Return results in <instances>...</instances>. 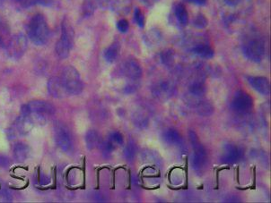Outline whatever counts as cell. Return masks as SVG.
<instances>
[{"label": "cell", "mask_w": 271, "mask_h": 203, "mask_svg": "<svg viewBox=\"0 0 271 203\" xmlns=\"http://www.w3.org/2000/svg\"><path fill=\"white\" fill-rule=\"evenodd\" d=\"M243 52L250 61L261 62L266 53L265 43L260 37H250L243 44Z\"/></svg>", "instance_id": "cell-5"}, {"label": "cell", "mask_w": 271, "mask_h": 203, "mask_svg": "<svg viewBox=\"0 0 271 203\" xmlns=\"http://www.w3.org/2000/svg\"><path fill=\"white\" fill-rule=\"evenodd\" d=\"M206 85L201 81H194L190 86V92L194 96H203L204 94L206 93Z\"/></svg>", "instance_id": "cell-24"}, {"label": "cell", "mask_w": 271, "mask_h": 203, "mask_svg": "<svg viewBox=\"0 0 271 203\" xmlns=\"http://www.w3.org/2000/svg\"><path fill=\"white\" fill-rule=\"evenodd\" d=\"M174 86L169 82H161L157 84L155 88L153 89V93L157 97V99H167L170 98L173 93Z\"/></svg>", "instance_id": "cell-16"}, {"label": "cell", "mask_w": 271, "mask_h": 203, "mask_svg": "<svg viewBox=\"0 0 271 203\" xmlns=\"http://www.w3.org/2000/svg\"><path fill=\"white\" fill-rule=\"evenodd\" d=\"M231 109L238 114H247L253 109V99L244 90H238L231 102Z\"/></svg>", "instance_id": "cell-8"}, {"label": "cell", "mask_w": 271, "mask_h": 203, "mask_svg": "<svg viewBox=\"0 0 271 203\" xmlns=\"http://www.w3.org/2000/svg\"><path fill=\"white\" fill-rule=\"evenodd\" d=\"M86 158H83V168H82V170H83V185H82V189H85V183H86V180H85V167H86V160H85Z\"/></svg>", "instance_id": "cell-36"}, {"label": "cell", "mask_w": 271, "mask_h": 203, "mask_svg": "<svg viewBox=\"0 0 271 203\" xmlns=\"http://www.w3.org/2000/svg\"><path fill=\"white\" fill-rule=\"evenodd\" d=\"M189 3H191V4H195V5H204L207 4V1L208 0H185Z\"/></svg>", "instance_id": "cell-37"}, {"label": "cell", "mask_w": 271, "mask_h": 203, "mask_svg": "<svg viewBox=\"0 0 271 203\" xmlns=\"http://www.w3.org/2000/svg\"><path fill=\"white\" fill-rule=\"evenodd\" d=\"M101 137L95 130H89L85 135V143L89 151H93L101 144Z\"/></svg>", "instance_id": "cell-22"}, {"label": "cell", "mask_w": 271, "mask_h": 203, "mask_svg": "<svg viewBox=\"0 0 271 203\" xmlns=\"http://www.w3.org/2000/svg\"><path fill=\"white\" fill-rule=\"evenodd\" d=\"M55 113V107L45 100H32L21 107L22 115H29L34 125H43L47 121L48 115Z\"/></svg>", "instance_id": "cell-1"}, {"label": "cell", "mask_w": 271, "mask_h": 203, "mask_svg": "<svg viewBox=\"0 0 271 203\" xmlns=\"http://www.w3.org/2000/svg\"><path fill=\"white\" fill-rule=\"evenodd\" d=\"M60 78L68 95H79L83 91V84L80 73L72 66L63 69Z\"/></svg>", "instance_id": "cell-4"}, {"label": "cell", "mask_w": 271, "mask_h": 203, "mask_svg": "<svg viewBox=\"0 0 271 203\" xmlns=\"http://www.w3.org/2000/svg\"><path fill=\"white\" fill-rule=\"evenodd\" d=\"M136 154V147L135 143L132 141H129V143L124 149V156L128 160H133Z\"/></svg>", "instance_id": "cell-27"}, {"label": "cell", "mask_w": 271, "mask_h": 203, "mask_svg": "<svg viewBox=\"0 0 271 203\" xmlns=\"http://www.w3.org/2000/svg\"><path fill=\"white\" fill-rule=\"evenodd\" d=\"M134 21L140 28L145 27V16L139 7H136L134 11Z\"/></svg>", "instance_id": "cell-31"}, {"label": "cell", "mask_w": 271, "mask_h": 203, "mask_svg": "<svg viewBox=\"0 0 271 203\" xmlns=\"http://www.w3.org/2000/svg\"><path fill=\"white\" fill-rule=\"evenodd\" d=\"M244 157V151L239 146L227 144L224 146L221 160L223 163H235L240 161Z\"/></svg>", "instance_id": "cell-12"}, {"label": "cell", "mask_w": 271, "mask_h": 203, "mask_svg": "<svg viewBox=\"0 0 271 203\" xmlns=\"http://www.w3.org/2000/svg\"><path fill=\"white\" fill-rule=\"evenodd\" d=\"M117 29L119 30L121 33H126L130 29V23L126 19H120L117 23Z\"/></svg>", "instance_id": "cell-32"}, {"label": "cell", "mask_w": 271, "mask_h": 203, "mask_svg": "<svg viewBox=\"0 0 271 203\" xmlns=\"http://www.w3.org/2000/svg\"><path fill=\"white\" fill-rule=\"evenodd\" d=\"M223 3L230 7H235L237 5H240L243 2V0H222Z\"/></svg>", "instance_id": "cell-33"}, {"label": "cell", "mask_w": 271, "mask_h": 203, "mask_svg": "<svg viewBox=\"0 0 271 203\" xmlns=\"http://www.w3.org/2000/svg\"><path fill=\"white\" fill-rule=\"evenodd\" d=\"M163 140L168 145L180 146L183 143V138L181 134L175 129H167L163 134Z\"/></svg>", "instance_id": "cell-18"}, {"label": "cell", "mask_w": 271, "mask_h": 203, "mask_svg": "<svg viewBox=\"0 0 271 203\" xmlns=\"http://www.w3.org/2000/svg\"><path fill=\"white\" fill-rule=\"evenodd\" d=\"M189 135H190V142L193 146V150H194L193 168H195V170L197 172H200V171L202 172L204 167L206 166L207 160H208L207 151L205 150L203 145L200 143L195 132L190 131Z\"/></svg>", "instance_id": "cell-6"}, {"label": "cell", "mask_w": 271, "mask_h": 203, "mask_svg": "<svg viewBox=\"0 0 271 203\" xmlns=\"http://www.w3.org/2000/svg\"><path fill=\"white\" fill-rule=\"evenodd\" d=\"M173 13L179 23L183 26H186L189 23L188 11L183 3H176L173 5Z\"/></svg>", "instance_id": "cell-17"}, {"label": "cell", "mask_w": 271, "mask_h": 203, "mask_svg": "<svg viewBox=\"0 0 271 203\" xmlns=\"http://www.w3.org/2000/svg\"><path fill=\"white\" fill-rule=\"evenodd\" d=\"M34 123L29 115H22L16 119L15 123L16 130L21 135H27L34 127Z\"/></svg>", "instance_id": "cell-15"}, {"label": "cell", "mask_w": 271, "mask_h": 203, "mask_svg": "<svg viewBox=\"0 0 271 203\" xmlns=\"http://www.w3.org/2000/svg\"><path fill=\"white\" fill-rule=\"evenodd\" d=\"M160 57H161V60L162 63L167 67V68H170L173 65L174 62V52L172 49H166V50H163L161 54H160Z\"/></svg>", "instance_id": "cell-26"}, {"label": "cell", "mask_w": 271, "mask_h": 203, "mask_svg": "<svg viewBox=\"0 0 271 203\" xmlns=\"http://www.w3.org/2000/svg\"><path fill=\"white\" fill-rule=\"evenodd\" d=\"M198 114L202 115H209L213 113V107L209 102H199L197 106Z\"/></svg>", "instance_id": "cell-28"}, {"label": "cell", "mask_w": 271, "mask_h": 203, "mask_svg": "<svg viewBox=\"0 0 271 203\" xmlns=\"http://www.w3.org/2000/svg\"><path fill=\"white\" fill-rule=\"evenodd\" d=\"M192 52L199 58L211 59L214 58L215 51L212 47L207 44H198L192 48Z\"/></svg>", "instance_id": "cell-20"}, {"label": "cell", "mask_w": 271, "mask_h": 203, "mask_svg": "<svg viewBox=\"0 0 271 203\" xmlns=\"http://www.w3.org/2000/svg\"><path fill=\"white\" fill-rule=\"evenodd\" d=\"M120 45L118 42H113L110 46L105 49L104 57L105 60L109 64H112L116 61L120 54Z\"/></svg>", "instance_id": "cell-21"}, {"label": "cell", "mask_w": 271, "mask_h": 203, "mask_svg": "<svg viewBox=\"0 0 271 203\" xmlns=\"http://www.w3.org/2000/svg\"><path fill=\"white\" fill-rule=\"evenodd\" d=\"M229 167H219V168H217V171H216V175H217V178H216V181H217V185H216V189H218L219 186V173L223 170H225V169H229Z\"/></svg>", "instance_id": "cell-34"}, {"label": "cell", "mask_w": 271, "mask_h": 203, "mask_svg": "<svg viewBox=\"0 0 271 203\" xmlns=\"http://www.w3.org/2000/svg\"><path fill=\"white\" fill-rule=\"evenodd\" d=\"M99 8L98 0H83L82 5V15L83 17L93 16L94 12Z\"/></svg>", "instance_id": "cell-23"}, {"label": "cell", "mask_w": 271, "mask_h": 203, "mask_svg": "<svg viewBox=\"0 0 271 203\" xmlns=\"http://www.w3.org/2000/svg\"><path fill=\"white\" fill-rule=\"evenodd\" d=\"M11 177H13V178H15V179H18V180L24 181V178H23V177H16V176H14V175H11Z\"/></svg>", "instance_id": "cell-39"}, {"label": "cell", "mask_w": 271, "mask_h": 203, "mask_svg": "<svg viewBox=\"0 0 271 203\" xmlns=\"http://www.w3.org/2000/svg\"><path fill=\"white\" fill-rule=\"evenodd\" d=\"M5 47L7 56L13 60H18L27 51L28 47L27 38L22 33L16 34L8 41Z\"/></svg>", "instance_id": "cell-7"}, {"label": "cell", "mask_w": 271, "mask_h": 203, "mask_svg": "<svg viewBox=\"0 0 271 203\" xmlns=\"http://www.w3.org/2000/svg\"><path fill=\"white\" fill-rule=\"evenodd\" d=\"M31 150L26 143L18 142L14 147V156L17 161L25 162L30 156Z\"/></svg>", "instance_id": "cell-19"}, {"label": "cell", "mask_w": 271, "mask_h": 203, "mask_svg": "<svg viewBox=\"0 0 271 203\" xmlns=\"http://www.w3.org/2000/svg\"><path fill=\"white\" fill-rule=\"evenodd\" d=\"M47 88L50 95L57 99L64 98L68 95L60 76L50 79L48 82Z\"/></svg>", "instance_id": "cell-13"}, {"label": "cell", "mask_w": 271, "mask_h": 203, "mask_svg": "<svg viewBox=\"0 0 271 203\" xmlns=\"http://www.w3.org/2000/svg\"><path fill=\"white\" fill-rule=\"evenodd\" d=\"M99 8L114 11L120 15H126L131 11L130 0H98Z\"/></svg>", "instance_id": "cell-11"}, {"label": "cell", "mask_w": 271, "mask_h": 203, "mask_svg": "<svg viewBox=\"0 0 271 203\" xmlns=\"http://www.w3.org/2000/svg\"><path fill=\"white\" fill-rule=\"evenodd\" d=\"M52 0H16V3L22 8H29L36 5H49Z\"/></svg>", "instance_id": "cell-25"}, {"label": "cell", "mask_w": 271, "mask_h": 203, "mask_svg": "<svg viewBox=\"0 0 271 203\" xmlns=\"http://www.w3.org/2000/svg\"><path fill=\"white\" fill-rule=\"evenodd\" d=\"M54 135L57 145L65 152H68L73 149L72 135L66 125L61 123H56L54 125Z\"/></svg>", "instance_id": "cell-9"}, {"label": "cell", "mask_w": 271, "mask_h": 203, "mask_svg": "<svg viewBox=\"0 0 271 203\" xmlns=\"http://www.w3.org/2000/svg\"><path fill=\"white\" fill-rule=\"evenodd\" d=\"M75 41L74 28L68 18L63 19L61 23V35L56 43L55 50L57 57L61 59H66L69 56V53L73 48Z\"/></svg>", "instance_id": "cell-3"}, {"label": "cell", "mask_w": 271, "mask_h": 203, "mask_svg": "<svg viewBox=\"0 0 271 203\" xmlns=\"http://www.w3.org/2000/svg\"><path fill=\"white\" fill-rule=\"evenodd\" d=\"M27 35L37 46L45 45L50 38V28L45 17L38 14L31 18L27 26Z\"/></svg>", "instance_id": "cell-2"}, {"label": "cell", "mask_w": 271, "mask_h": 203, "mask_svg": "<svg viewBox=\"0 0 271 203\" xmlns=\"http://www.w3.org/2000/svg\"><path fill=\"white\" fill-rule=\"evenodd\" d=\"M208 24H209V20L202 14H198L193 20V25L198 29H204L208 26Z\"/></svg>", "instance_id": "cell-30"}, {"label": "cell", "mask_w": 271, "mask_h": 203, "mask_svg": "<svg viewBox=\"0 0 271 203\" xmlns=\"http://www.w3.org/2000/svg\"><path fill=\"white\" fill-rule=\"evenodd\" d=\"M10 164L8 158L4 156H0V167H6Z\"/></svg>", "instance_id": "cell-35"}, {"label": "cell", "mask_w": 271, "mask_h": 203, "mask_svg": "<svg viewBox=\"0 0 271 203\" xmlns=\"http://www.w3.org/2000/svg\"><path fill=\"white\" fill-rule=\"evenodd\" d=\"M18 168H24L25 170H28V167H23V166H18V167H14V168L12 169V171H15V170H16V169H18Z\"/></svg>", "instance_id": "cell-38"}, {"label": "cell", "mask_w": 271, "mask_h": 203, "mask_svg": "<svg viewBox=\"0 0 271 203\" xmlns=\"http://www.w3.org/2000/svg\"><path fill=\"white\" fill-rule=\"evenodd\" d=\"M121 73L131 81H137L142 76L140 64L134 58H128L121 67Z\"/></svg>", "instance_id": "cell-10"}, {"label": "cell", "mask_w": 271, "mask_h": 203, "mask_svg": "<svg viewBox=\"0 0 271 203\" xmlns=\"http://www.w3.org/2000/svg\"><path fill=\"white\" fill-rule=\"evenodd\" d=\"M108 140L111 141L113 144L116 146L123 145L124 143V138L123 135L120 134V132L118 131H113L109 134L108 136Z\"/></svg>", "instance_id": "cell-29"}, {"label": "cell", "mask_w": 271, "mask_h": 203, "mask_svg": "<svg viewBox=\"0 0 271 203\" xmlns=\"http://www.w3.org/2000/svg\"><path fill=\"white\" fill-rule=\"evenodd\" d=\"M247 81L250 86L261 95H270L271 93V83L269 79L263 76H248Z\"/></svg>", "instance_id": "cell-14"}]
</instances>
